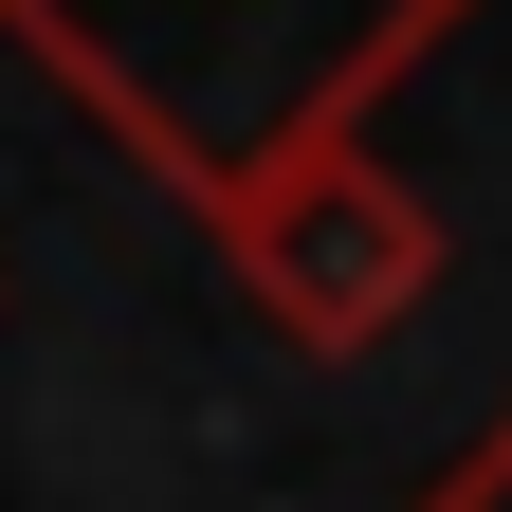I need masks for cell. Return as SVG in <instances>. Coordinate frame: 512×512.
Masks as SVG:
<instances>
[{"instance_id": "cell-1", "label": "cell", "mask_w": 512, "mask_h": 512, "mask_svg": "<svg viewBox=\"0 0 512 512\" xmlns=\"http://www.w3.org/2000/svg\"><path fill=\"white\" fill-rule=\"evenodd\" d=\"M458 19L494 0H0V55L220 238L275 165L366 147V110Z\"/></svg>"}, {"instance_id": "cell-2", "label": "cell", "mask_w": 512, "mask_h": 512, "mask_svg": "<svg viewBox=\"0 0 512 512\" xmlns=\"http://www.w3.org/2000/svg\"><path fill=\"white\" fill-rule=\"evenodd\" d=\"M439 256H458V238H439V202H421L384 147H311V165H275V183L220 220L238 311H256V330H293L311 366H366V348L439 293Z\"/></svg>"}, {"instance_id": "cell-3", "label": "cell", "mask_w": 512, "mask_h": 512, "mask_svg": "<svg viewBox=\"0 0 512 512\" xmlns=\"http://www.w3.org/2000/svg\"><path fill=\"white\" fill-rule=\"evenodd\" d=\"M403 512H512V403H494V421H476V439H458V458H439Z\"/></svg>"}]
</instances>
